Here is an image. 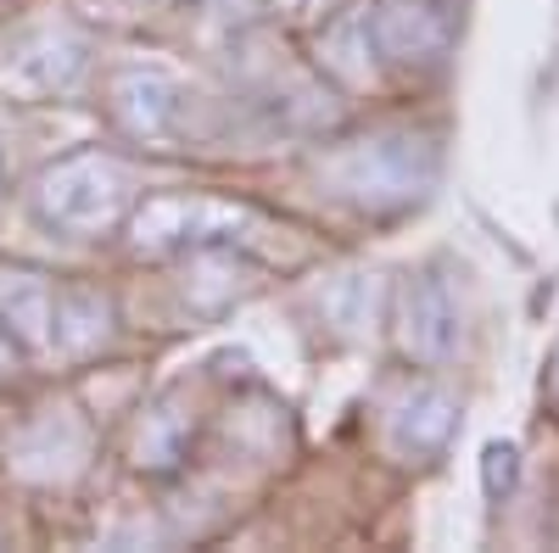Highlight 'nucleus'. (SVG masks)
<instances>
[{"mask_svg":"<svg viewBox=\"0 0 559 553\" xmlns=\"http://www.w3.org/2000/svg\"><path fill=\"white\" fill-rule=\"evenodd\" d=\"M112 107H118L129 134H140V141H168L179 129V112H185V89L163 68H129L112 84Z\"/></svg>","mask_w":559,"mask_h":553,"instance_id":"3","label":"nucleus"},{"mask_svg":"<svg viewBox=\"0 0 559 553\" xmlns=\"http://www.w3.org/2000/svg\"><path fill=\"white\" fill-rule=\"evenodd\" d=\"M84 57H90V45L73 28H39V34H23L7 51L0 79L23 89V96H51V89H68L84 73Z\"/></svg>","mask_w":559,"mask_h":553,"instance_id":"2","label":"nucleus"},{"mask_svg":"<svg viewBox=\"0 0 559 553\" xmlns=\"http://www.w3.org/2000/svg\"><path fill=\"white\" fill-rule=\"evenodd\" d=\"M0 363H7V336H0Z\"/></svg>","mask_w":559,"mask_h":553,"instance_id":"4","label":"nucleus"},{"mask_svg":"<svg viewBox=\"0 0 559 553\" xmlns=\"http://www.w3.org/2000/svg\"><path fill=\"white\" fill-rule=\"evenodd\" d=\"M45 224L68 229V236H102L112 229L129 202H134V179L118 157H102V152H79L68 163H57L51 173L39 179L34 191Z\"/></svg>","mask_w":559,"mask_h":553,"instance_id":"1","label":"nucleus"}]
</instances>
